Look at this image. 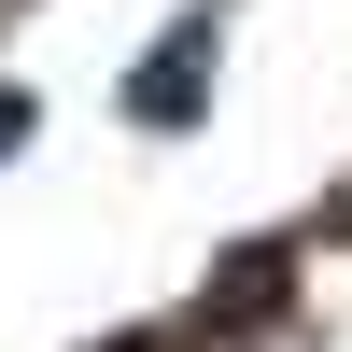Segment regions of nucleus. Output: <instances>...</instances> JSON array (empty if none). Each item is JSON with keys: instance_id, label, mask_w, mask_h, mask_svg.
<instances>
[{"instance_id": "1", "label": "nucleus", "mask_w": 352, "mask_h": 352, "mask_svg": "<svg viewBox=\"0 0 352 352\" xmlns=\"http://www.w3.org/2000/svg\"><path fill=\"white\" fill-rule=\"evenodd\" d=\"M197 71H212V14H184L155 56H141V85H127V113L141 127H184V99H197Z\"/></svg>"}, {"instance_id": "2", "label": "nucleus", "mask_w": 352, "mask_h": 352, "mask_svg": "<svg viewBox=\"0 0 352 352\" xmlns=\"http://www.w3.org/2000/svg\"><path fill=\"white\" fill-rule=\"evenodd\" d=\"M14 141H28V99H14V85H0V155H14Z\"/></svg>"}]
</instances>
